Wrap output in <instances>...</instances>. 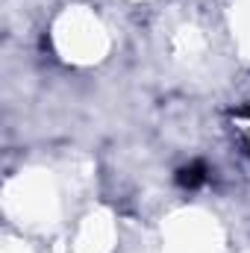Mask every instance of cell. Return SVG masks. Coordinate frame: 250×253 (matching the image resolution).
Wrapping results in <instances>:
<instances>
[{
  "label": "cell",
  "instance_id": "cell-1",
  "mask_svg": "<svg viewBox=\"0 0 250 253\" xmlns=\"http://www.w3.org/2000/svg\"><path fill=\"white\" fill-rule=\"evenodd\" d=\"M177 183H180L183 189H197V186H203V183H206V165H203V162L186 165V168L177 174Z\"/></svg>",
  "mask_w": 250,
  "mask_h": 253
}]
</instances>
